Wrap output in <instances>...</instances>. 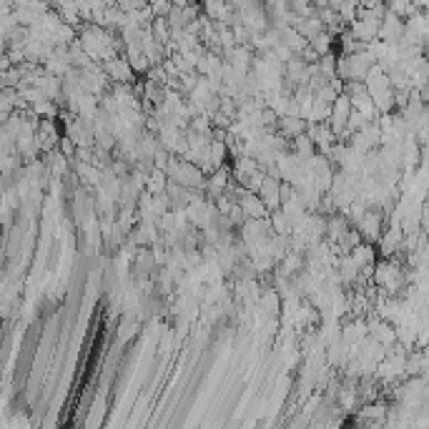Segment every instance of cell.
Returning <instances> with one entry per match:
<instances>
[{
  "label": "cell",
  "mask_w": 429,
  "mask_h": 429,
  "mask_svg": "<svg viewBox=\"0 0 429 429\" xmlns=\"http://www.w3.org/2000/svg\"><path fill=\"white\" fill-rule=\"evenodd\" d=\"M386 223H389V219H386L384 208L372 206L364 216H362V219H359L357 229H359V234H362V239H364V241L377 243L382 239V234H384Z\"/></svg>",
  "instance_id": "1"
},
{
  "label": "cell",
  "mask_w": 429,
  "mask_h": 429,
  "mask_svg": "<svg viewBox=\"0 0 429 429\" xmlns=\"http://www.w3.org/2000/svg\"><path fill=\"white\" fill-rule=\"evenodd\" d=\"M402 249H404V229H402V223H386L384 234L377 241L380 256L382 258L402 256Z\"/></svg>",
  "instance_id": "2"
},
{
  "label": "cell",
  "mask_w": 429,
  "mask_h": 429,
  "mask_svg": "<svg viewBox=\"0 0 429 429\" xmlns=\"http://www.w3.org/2000/svg\"><path fill=\"white\" fill-rule=\"evenodd\" d=\"M103 68H106L108 78L113 80V83H136L138 73L133 71V65H131V60L126 58V53H121V56L106 60Z\"/></svg>",
  "instance_id": "3"
},
{
  "label": "cell",
  "mask_w": 429,
  "mask_h": 429,
  "mask_svg": "<svg viewBox=\"0 0 429 429\" xmlns=\"http://www.w3.org/2000/svg\"><path fill=\"white\" fill-rule=\"evenodd\" d=\"M307 133L311 138H314L316 148H319V153H324V156H329L331 148H334V143L339 141V133H336V131L331 129L329 121H324V123H309Z\"/></svg>",
  "instance_id": "4"
},
{
  "label": "cell",
  "mask_w": 429,
  "mask_h": 429,
  "mask_svg": "<svg viewBox=\"0 0 429 429\" xmlns=\"http://www.w3.org/2000/svg\"><path fill=\"white\" fill-rule=\"evenodd\" d=\"M223 58H226L241 76H249L251 68H254V60H256V50L251 48L249 43H239L236 48H231L229 53H223Z\"/></svg>",
  "instance_id": "5"
},
{
  "label": "cell",
  "mask_w": 429,
  "mask_h": 429,
  "mask_svg": "<svg viewBox=\"0 0 429 429\" xmlns=\"http://www.w3.org/2000/svg\"><path fill=\"white\" fill-rule=\"evenodd\" d=\"M351 111H354V106H351L349 94H342L339 98L334 100V106H331L329 126L336 131V133H344V131H346V121H349Z\"/></svg>",
  "instance_id": "6"
},
{
  "label": "cell",
  "mask_w": 429,
  "mask_h": 429,
  "mask_svg": "<svg viewBox=\"0 0 429 429\" xmlns=\"http://www.w3.org/2000/svg\"><path fill=\"white\" fill-rule=\"evenodd\" d=\"M402 36H404V18L399 13H394V10H386L380 28V38L386 43H399Z\"/></svg>",
  "instance_id": "7"
},
{
  "label": "cell",
  "mask_w": 429,
  "mask_h": 429,
  "mask_svg": "<svg viewBox=\"0 0 429 429\" xmlns=\"http://www.w3.org/2000/svg\"><path fill=\"white\" fill-rule=\"evenodd\" d=\"M73 171L78 176L80 186H88V188H98L103 184V168L91 161H73Z\"/></svg>",
  "instance_id": "8"
},
{
  "label": "cell",
  "mask_w": 429,
  "mask_h": 429,
  "mask_svg": "<svg viewBox=\"0 0 429 429\" xmlns=\"http://www.w3.org/2000/svg\"><path fill=\"white\" fill-rule=\"evenodd\" d=\"M231 181H234V171H231L229 166H221V168H216L214 173H208L204 191H206L208 199H216V196H221V193L229 188Z\"/></svg>",
  "instance_id": "9"
},
{
  "label": "cell",
  "mask_w": 429,
  "mask_h": 429,
  "mask_svg": "<svg viewBox=\"0 0 429 429\" xmlns=\"http://www.w3.org/2000/svg\"><path fill=\"white\" fill-rule=\"evenodd\" d=\"M201 6H204V15H208L211 21L231 23L234 15H236V10H234L229 0H201Z\"/></svg>",
  "instance_id": "10"
},
{
  "label": "cell",
  "mask_w": 429,
  "mask_h": 429,
  "mask_svg": "<svg viewBox=\"0 0 429 429\" xmlns=\"http://www.w3.org/2000/svg\"><path fill=\"white\" fill-rule=\"evenodd\" d=\"M307 129H309V121L301 118V116H279V123H276V131H279L281 136L289 138V141H294V138L301 136V133H307Z\"/></svg>",
  "instance_id": "11"
},
{
  "label": "cell",
  "mask_w": 429,
  "mask_h": 429,
  "mask_svg": "<svg viewBox=\"0 0 429 429\" xmlns=\"http://www.w3.org/2000/svg\"><path fill=\"white\" fill-rule=\"evenodd\" d=\"M239 204H241L246 219H266V216L272 214V211H269V206L264 204V199H261L258 193H254V191L243 193V199L239 201Z\"/></svg>",
  "instance_id": "12"
},
{
  "label": "cell",
  "mask_w": 429,
  "mask_h": 429,
  "mask_svg": "<svg viewBox=\"0 0 429 429\" xmlns=\"http://www.w3.org/2000/svg\"><path fill=\"white\" fill-rule=\"evenodd\" d=\"M304 269H307V256H304V254H296V251H289V254L281 258L279 264H276V274H281V276H289V279L299 276Z\"/></svg>",
  "instance_id": "13"
},
{
  "label": "cell",
  "mask_w": 429,
  "mask_h": 429,
  "mask_svg": "<svg viewBox=\"0 0 429 429\" xmlns=\"http://www.w3.org/2000/svg\"><path fill=\"white\" fill-rule=\"evenodd\" d=\"M336 269L342 274L344 286H357L359 284V276H362V266L354 261L351 254H342V256L336 258Z\"/></svg>",
  "instance_id": "14"
},
{
  "label": "cell",
  "mask_w": 429,
  "mask_h": 429,
  "mask_svg": "<svg viewBox=\"0 0 429 429\" xmlns=\"http://www.w3.org/2000/svg\"><path fill=\"white\" fill-rule=\"evenodd\" d=\"M258 196L264 199V204L269 206V211L279 208L281 206V181L266 173L264 184H261V188H258Z\"/></svg>",
  "instance_id": "15"
},
{
  "label": "cell",
  "mask_w": 429,
  "mask_h": 429,
  "mask_svg": "<svg viewBox=\"0 0 429 429\" xmlns=\"http://www.w3.org/2000/svg\"><path fill=\"white\" fill-rule=\"evenodd\" d=\"M231 171H234V179H236L239 184H246V181H249L254 173L261 171V164H258L256 158H251V156H239V158H234Z\"/></svg>",
  "instance_id": "16"
},
{
  "label": "cell",
  "mask_w": 429,
  "mask_h": 429,
  "mask_svg": "<svg viewBox=\"0 0 429 429\" xmlns=\"http://www.w3.org/2000/svg\"><path fill=\"white\" fill-rule=\"evenodd\" d=\"M351 256H354V261H357L362 269H374V264L380 261V251H377V246L374 243H369V241H362V243H357L354 249H351Z\"/></svg>",
  "instance_id": "17"
},
{
  "label": "cell",
  "mask_w": 429,
  "mask_h": 429,
  "mask_svg": "<svg viewBox=\"0 0 429 429\" xmlns=\"http://www.w3.org/2000/svg\"><path fill=\"white\" fill-rule=\"evenodd\" d=\"M351 226H354V223L349 221V216L342 214V211H336V214L329 216V221H327V239H329L331 243H336Z\"/></svg>",
  "instance_id": "18"
},
{
  "label": "cell",
  "mask_w": 429,
  "mask_h": 429,
  "mask_svg": "<svg viewBox=\"0 0 429 429\" xmlns=\"http://www.w3.org/2000/svg\"><path fill=\"white\" fill-rule=\"evenodd\" d=\"M296 30H299L301 36L307 38V41H311L314 36H319L322 30H327V25H324L322 15H309V18H299V23H296Z\"/></svg>",
  "instance_id": "19"
},
{
  "label": "cell",
  "mask_w": 429,
  "mask_h": 429,
  "mask_svg": "<svg viewBox=\"0 0 429 429\" xmlns=\"http://www.w3.org/2000/svg\"><path fill=\"white\" fill-rule=\"evenodd\" d=\"M279 30H281V43H286L296 56H301V50L307 48L309 41L296 30V25H284V28H279Z\"/></svg>",
  "instance_id": "20"
},
{
  "label": "cell",
  "mask_w": 429,
  "mask_h": 429,
  "mask_svg": "<svg viewBox=\"0 0 429 429\" xmlns=\"http://www.w3.org/2000/svg\"><path fill=\"white\" fill-rule=\"evenodd\" d=\"M223 65V56L221 53H214V50H208L206 56L199 58V65H196V71L201 73V76H211V73L221 71Z\"/></svg>",
  "instance_id": "21"
},
{
  "label": "cell",
  "mask_w": 429,
  "mask_h": 429,
  "mask_svg": "<svg viewBox=\"0 0 429 429\" xmlns=\"http://www.w3.org/2000/svg\"><path fill=\"white\" fill-rule=\"evenodd\" d=\"M292 151L296 153L299 158H311L314 153H319V148H316L314 138L309 136V133H301V136H296L292 141Z\"/></svg>",
  "instance_id": "22"
},
{
  "label": "cell",
  "mask_w": 429,
  "mask_h": 429,
  "mask_svg": "<svg viewBox=\"0 0 429 429\" xmlns=\"http://www.w3.org/2000/svg\"><path fill=\"white\" fill-rule=\"evenodd\" d=\"M269 219H272V226L276 234H294V221L289 219V214H286L284 208H274L272 214H269Z\"/></svg>",
  "instance_id": "23"
},
{
  "label": "cell",
  "mask_w": 429,
  "mask_h": 429,
  "mask_svg": "<svg viewBox=\"0 0 429 429\" xmlns=\"http://www.w3.org/2000/svg\"><path fill=\"white\" fill-rule=\"evenodd\" d=\"M166 186H168V173L161 171V168H153L146 179V191L148 193H164Z\"/></svg>",
  "instance_id": "24"
},
{
  "label": "cell",
  "mask_w": 429,
  "mask_h": 429,
  "mask_svg": "<svg viewBox=\"0 0 429 429\" xmlns=\"http://www.w3.org/2000/svg\"><path fill=\"white\" fill-rule=\"evenodd\" d=\"M151 30H153V36H156L164 45L171 41V23H168L166 15H156V18L151 21Z\"/></svg>",
  "instance_id": "25"
},
{
  "label": "cell",
  "mask_w": 429,
  "mask_h": 429,
  "mask_svg": "<svg viewBox=\"0 0 429 429\" xmlns=\"http://www.w3.org/2000/svg\"><path fill=\"white\" fill-rule=\"evenodd\" d=\"M334 38L336 36H331L329 30H322L319 36H314L311 41H309V45H311L319 56H324V53H331V48H334Z\"/></svg>",
  "instance_id": "26"
},
{
  "label": "cell",
  "mask_w": 429,
  "mask_h": 429,
  "mask_svg": "<svg viewBox=\"0 0 429 429\" xmlns=\"http://www.w3.org/2000/svg\"><path fill=\"white\" fill-rule=\"evenodd\" d=\"M226 158H229V146H226V141L214 138V141H211V161H214V168L226 166Z\"/></svg>",
  "instance_id": "27"
},
{
  "label": "cell",
  "mask_w": 429,
  "mask_h": 429,
  "mask_svg": "<svg viewBox=\"0 0 429 429\" xmlns=\"http://www.w3.org/2000/svg\"><path fill=\"white\" fill-rule=\"evenodd\" d=\"M339 96H342V94H339V91H336L334 86H331V80H327V83H324V86L314 94V98L324 100V103H334V100L339 98Z\"/></svg>",
  "instance_id": "28"
},
{
  "label": "cell",
  "mask_w": 429,
  "mask_h": 429,
  "mask_svg": "<svg viewBox=\"0 0 429 429\" xmlns=\"http://www.w3.org/2000/svg\"><path fill=\"white\" fill-rule=\"evenodd\" d=\"M366 123H369V118H366L364 113H359V111H351L349 121H346V131H349V133H357L359 129H364Z\"/></svg>",
  "instance_id": "29"
},
{
  "label": "cell",
  "mask_w": 429,
  "mask_h": 429,
  "mask_svg": "<svg viewBox=\"0 0 429 429\" xmlns=\"http://www.w3.org/2000/svg\"><path fill=\"white\" fill-rule=\"evenodd\" d=\"M226 216H229V221L234 223V226H236V229H241L243 223H246V214H243L241 204H236V206L231 208V211H229V214H226Z\"/></svg>",
  "instance_id": "30"
},
{
  "label": "cell",
  "mask_w": 429,
  "mask_h": 429,
  "mask_svg": "<svg viewBox=\"0 0 429 429\" xmlns=\"http://www.w3.org/2000/svg\"><path fill=\"white\" fill-rule=\"evenodd\" d=\"M301 58H304V60H307V63H319V53H316L314 48H311V45H307V48L301 50Z\"/></svg>",
  "instance_id": "31"
},
{
  "label": "cell",
  "mask_w": 429,
  "mask_h": 429,
  "mask_svg": "<svg viewBox=\"0 0 429 429\" xmlns=\"http://www.w3.org/2000/svg\"><path fill=\"white\" fill-rule=\"evenodd\" d=\"M151 6H166V3H173V0H148Z\"/></svg>",
  "instance_id": "32"
}]
</instances>
